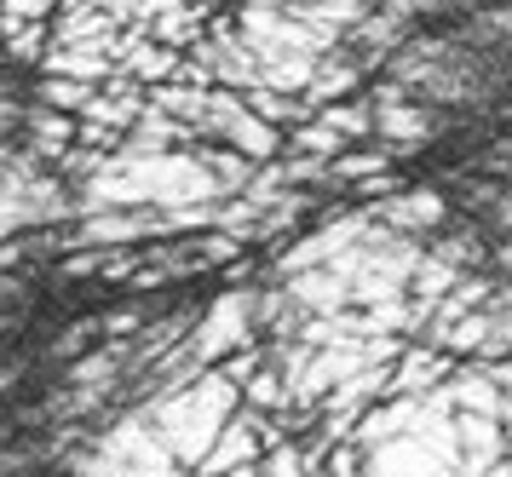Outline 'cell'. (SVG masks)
<instances>
[{"label": "cell", "instance_id": "cell-1", "mask_svg": "<svg viewBox=\"0 0 512 477\" xmlns=\"http://www.w3.org/2000/svg\"><path fill=\"white\" fill-rule=\"evenodd\" d=\"M236 409H242V386L225 380L219 368H208L202 380H190L185 391H173V397H162V403H150V409H139V414L156 426V437L173 449V460H179L185 472H196V466L208 460V449L219 443V432L231 426Z\"/></svg>", "mask_w": 512, "mask_h": 477}, {"label": "cell", "instance_id": "cell-2", "mask_svg": "<svg viewBox=\"0 0 512 477\" xmlns=\"http://www.w3.org/2000/svg\"><path fill=\"white\" fill-rule=\"evenodd\" d=\"M64 477H190V472L173 460V449L156 437V426L139 409H121L64 460Z\"/></svg>", "mask_w": 512, "mask_h": 477}, {"label": "cell", "instance_id": "cell-3", "mask_svg": "<svg viewBox=\"0 0 512 477\" xmlns=\"http://www.w3.org/2000/svg\"><path fill=\"white\" fill-rule=\"evenodd\" d=\"M254 294L259 288H231V294H219L213 305H202V317H196V334H190V351L202 357V363H225L231 351L259 340V322H254Z\"/></svg>", "mask_w": 512, "mask_h": 477}, {"label": "cell", "instance_id": "cell-4", "mask_svg": "<svg viewBox=\"0 0 512 477\" xmlns=\"http://www.w3.org/2000/svg\"><path fill=\"white\" fill-rule=\"evenodd\" d=\"M432 133H438V115L420 110V104H403V87L397 81H386V87L374 92V138L380 144L403 150V144H426Z\"/></svg>", "mask_w": 512, "mask_h": 477}, {"label": "cell", "instance_id": "cell-5", "mask_svg": "<svg viewBox=\"0 0 512 477\" xmlns=\"http://www.w3.org/2000/svg\"><path fill=\"white\" fill-rule=\"evenodd\" d=\"M75 138H81V115L47 110V104H35V98H29V115H24V133H18V144H24L41 167H52V173H58V167H64V156L75 150Z\"/></svg>", "mask_w": 512, "mask_h": 477}, {"label": "cell", "instance_id": "cell-6", "mask_svg": "<svg viewBox=\"0 0 512 477\" xmlns=\"http://www.w3.org/2000/svg\"><path fill=\"white\" fill-rule=\"evenodd\" d=\"M282 294L294 299V311L300 317H334V311H346L351 305V276L334 271V265H317V271H300L282 282Z\"/></svg>", "mask_w": 512, "mask_h": 477}, {"label": "cell", "instance_id": "cell-7", "mask_svg": "<svg viewBox=\"0 0 512 477\" xmlns=\"http://www.w3.org/2000/svg\"><path fill=\"white\" fill-rule=\"evenodd\" d=\"M443 397L455 403V414H489V420H507L512 414V397L501 391V380L478 363L461 368V374H449L443 380Z\"/></svg>", "mask_w": 512, "mask_h": 477}, {"label": "cell", "instance_id": "cell-8", "mask_svg": "<svg viewBox=\"0 0 512 477\" xmlns=\"http://www.w3.org/2000/svg\"><path fill=\"white\" fill-rule=\"evenodd\" d=\"M363 69H369V64H363V58H357L351 46H334L323 64H317V75H311V87H305V104H311V110L346 104L351 92L363 87Z\"/></svg>", "mask_w": 512, "mask_h": 477}, {"label": "cell", "instance_id": "cell-9", "mask_svg": "<svg viewBox=\"0 0 512 477\" xmlns=\"http://www.w3.org/2000/svg\"><path fill=\"white\" fill-rule=\"evenodd\" d=\"M369 213L380 219V225L403 230V236H420V230H438L449 207H443L438 190H397V196H386V202H374Z\"/></svg>", "mask_w": 512, "mask_h": 477}, {"label": "cell", "instance_id": "cell-10", "mask_svg": "<svg viewBox=\"0 0 512 477\" xmlns=\"http://www.w3.org/2000/svg\"><path fill=\"white\" fill-rule=\"evenodd\" d=\"M29 98L47 104V110H64V115H87V104L98 98V87L93 81H70V75H35Z\"/></svg>", "mask_w": 512, "mask_h": 477}, {"label": "cell", "instance_id": "cell-11", "mask_svg": "<svg viewBox=\"0 0 512 477\" xmlns=\"http://www.w3.org/2000/svg\"><path fill=\"white\" fill-rule=\"evenodd\" d=\"M98 345H104V317H75V322H64V328L52 334L47 357L70 368L75 357H87V351H98Z\"/></svg>", "mask_w": 512, "mask_h": 477}, {"label": "cell", "instance_id": "cell-12", "mask_svg": "<svg viewBox=\"0 0 512 477\" xmlns=\"http://www.w3.org/2000/svg\"><path fill=\"white\" fill-rule=\"evenodd\" d=\"M288 150L294 156H317V161H334L340 150H351V138L340 133V127H328L323 115H311V121H300L294 133H288Z\"/></svg>", "mask_w": 512, "mask_h": 477}, {"label": "cell", "instance_id": "cell-13", "mask_svg": "<svg viewBox=\"0 0 512 477\" xmlns=\"http://www.w3.org/2000/svg\"><path fill=\"white\" fill-rule=\"evenodd\" d=\"M47 46H52V23H24V29H12L6 41H0V58L6 64H35L41 69V58H47Z\"/></svg>", "mask_w": 512, "mask_h": 477}, {"label": "cell", "instance_id": "cell-14", "mask_svg": "<svg viewBox=\"0 0 512 477\" xmlns=\"http://www.w3.org/2000/svg\"><path fill=\"white\" fill-rule=\"evenodd\" d=\"M317 115H323L328 127H340L351 144L374 133V104H357V98H346V104H328V110H317Z\"/></svg>", "mask_w": 512, "mask_h": 477}, {"label": "cell", "instance_id": "cell-15", "mask_svg": "<svg viewBox=\"0 0 512 477\" xmlns=\"http://www.w3.org/2000/svg\"><path fill=\"white\" fill-rule=\"evenodd\" d=\"M150 311L144 305H116V311H104V340H139Z\"/></svg>", "mask_w": 512, "mask_h": 477}, {"label": "cell", "instance_id": "cell-16", "mask_svg": "<svg viewBox=\"0 0 512 477\" xmlns=\"http://www.w3.org/2000/svg\"><path fill=\"white\" fill-rule=\"evenodd\" d=\"M18 322H24V317H18V311H0V334H12Z\"/></svg>", "mask_w": 512, "mask_h": 477}, {"label": "cell", "instance_id": "cell-17", "mask_svg": "<svg viewBox=\"0 0 512 477\" xmlns=\"http://www.w3.org/2000/svg\"><path fill=\"white\" fill-rule=\"evenodd\" d=\"M501 271H512V242H501V259H495Z\"/></svg>", "mask_w": 512, "mask_h": 477}, {"label": "cell", "instance_id": "cell-18", "mask_svg": "<svg viewBox=\"0 0 512 477\" xmlns=\"http://www.w3.org/2000/svg\"><path fill=\"white\" fill-rule=\"evenodd\" d=\"M0 443H12V426H6V420H0Z\"/></svg>", "mask_w": 512, "mask_h": 477}, {"label": "cell", "instance_id": "cell-19", "mask_svg": "<svg viewBox=\"0 0 512 477\" xmlns=\"http://www.w3.org/2000/svg\"><path fill=\"white\" fill-rule=\"evenodd\" d=\"M472 6H484V0H472Z\"/></svg>", "mask_w": 512, "mask_h": 477}]
</instances>
